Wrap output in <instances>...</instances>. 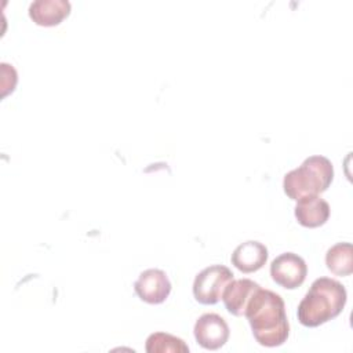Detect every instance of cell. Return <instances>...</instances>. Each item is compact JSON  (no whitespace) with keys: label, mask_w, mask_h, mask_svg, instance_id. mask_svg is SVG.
Returning <instances> with one entry per match:
<instances>
[{"label":"cell","mask_w":353,"mask_h":353,"mask_svg":"<svg viewBox=\"0 0 353 353\" xmlns=\"http://www.w3.org/2000/svg\"><path fill=\"white\" fill-rule=\"evenodd\" d=\"M256 342L266 347L283 345L290 335V324L283 298L270 291L258 288L244 312Z\"/></svg>","instance_id":"cell-1"},{"label":"cell","mask_w":353,"mask_h":353,"mask_svg":"<svg viewBox=\"0 0 353 353\" xmlns=\"http://www.w3.org/2000/svg\"><path fill=\"white\" fill-rule=\"evenodd\" d=\"M347 292L345 287L328 277L316 279L298 305L296 316L305 327H319L335 319L345 307Z\"/></svg>","instance_id":"cell-2"},{"label":"cell","mask_w":353,"mask_h":353,"mask_svg":"<svg viewBox=\"0 0 353 353\" xmlns=\"http://www.w3.org/2000/svg\"><path fill=\"white\" fill-rule=\"evenodd\" d=\"M334 179V165L324 156H310L284 175V193L298 201L303 197L319 196L325 192Z\"/></svg>","instance_id":"cell-3"},{"label":"cell","mask_w":353,"mask_h":353,"mask_svg":"<svg viewBox=\"0 0 353 353\" xmlns=\"http://www.w3.org/2000/svg\"><path fill=\"white\" fill-rule=\"evenodd\" d=\"M233 280V273L223 265H212L203 269L193 281V295L203 305L216 303L225 287Z\"/></svg>","instance_id":"cell-4"},{"label":"cell","mask_w":353,"mask_h":353,"mask_svg":"<svg viewBox=\"0 0 353 353\" xmlns=\"http://www.w3.org/2000/svg\"><path fill=\"white\" fill-rule=\"evenodd\" d=\"M307 266L302 256L294 252H283L273 259L270 276L273 281L287 290L298 288L306 279Z\"/></svg>","instance_id":"cell-5"},{"label":"cell","mask_w":353,"mask_h":353,"mask_svg":"<svg viewBox=\"0 0 353 353\" xmlns=\"http://www.w3.org/2000/svg\"><path fill=\"white\" fill-rule=\"evenodd\" d=\"M193 332L197 343L207 350L222 347L230 335L228 323L215 313L201 314L194 324Z\"/></svg>","instance_id":"cell-6"},{"label":"cell","mask_w":353,"mask_h":353,"mask_svg":"<svg viewBox=\"0 0 353 353\" xmlns=\"http://www.w3.org/2000/svg\"><path fill=\"white\" fill-rule=\"evenodd\" d=\"M134 290L142 301L150 305H159L168 298L171 283L165 272L160 269H146L134 283Z\"/></svg>","instance_id":"cell-7"},{"label":"cell","mask_w":353,"mask_h":353,"mask_svg":"<svg viewBox=\"0 0 353 353\" xmlns=\"http://www.w3.org/2000/svg\"><path fill=\"white\" fill-rule=\"evenodd\" d=\"M261 285L250 279L232 280L223 290L222 301L226 310L233 316H244L247 305Z\"/></svg>","instance_id":"cell-8"},{"label":"cell","mask_w":353,"mask_h":353,"mask_svg":"<svg viewBox=\"0 0 353 353\" xmlns=\"http://www.w3.org/2000/svg\"><path fill=\"white\" fill-rule=\"evenodd\" d=\"M230 261L240 272L252 273L266 263L268 248L256 240H248L234 248Z\"/></svg>","instance_id":"cell-9"},{"label":"cell","mask_w":353,"mask_h":353,"mask_svg":"<svg viewBox=\"0 0 353 353\" xmlns=\"http://www.w3.org/2000/svg\"><path fill=\"white\" fill-rule=\"evenodd\" d=\"M70 14L68 0H36L29 6V17L40 26H55Z\"/></svg>","instance_id":"cell-10"},{"label":"cell","mask_w":353,"mask_h":353,"mask_svg":"<svg viewBox=\"0 0 353 353\" xmlns=\"http://www.w3.org/2000/svg\"><path fill=\"white\" fill-rule=\"evenodd\" d=\"M328 216L330 204L319 196L303 197L295 205V218L305 228H319L328 221Z\"/></svg>","instance_id":"cell-11"},{"label":"cell","mask_w":353,"mask_h":353,"mask_svg":"<svg viewBox=\"0 0 353 353\" xmlns=\"http://www.w3.org/2000/svg\"><path fill=\"white\" fill-rule=\"evenodd\" d=\"M327 268L336 276H349L353 272V251L350 243H336L325 255Z\"/></svg>","instance_id":"cell-12"},{"label":"cell","mask_w":353,"mask_h":353,"mask_svg":"<svg viewBox=\"0 0 353 353\" xmlns=\"http://www.w3.org/2000/svg\"><path fill=\"white\" fill-rule=\"evenodd\" d=\"M145 349L148 353H188L189 346L183 339L167 334V332H153L148 336Z\"/></svg>","instance_id":"cell-13"}]
</instances>
